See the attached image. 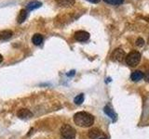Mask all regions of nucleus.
<instances>
[{
	"label": "nucleus",
	"instance_id": "obj_10",
	"mask_svg": "<svg viewBox=\"0 0 149 139\" xmlns=\"http://www.w3.org/2000/svg\"><path fill=\"white\" fill-rule=\"evenodd\" d=\"M104 112H105V114L107 115V116H109V117L113 120V122H116V113L114 112V110L112 109L109 106H105L104 107Z\"/></svg>",
	"mask_w": 149,
	"mask_h": 139
},
{
	"label": "nucleus",
	"instance_id": "obj_21",
	"mask_svg": "<svg viewBox=\"0 0 149 139\" xmlns=\"http://www.w3.org/2000/svg\"><path fill=\"white\" fill-rule=\"evenodd\" d=\"M2 60H3V57H2V55L0 54V63L2 62Z\"/></svg>",
	"mask_w": 149,
	"mask_h": 139
},
{
	"label": "nucleus",
	"instance_id": "obj_4",
	"mask_svg": "<svg viewBox=\"0 0 149 139\" xmlns=\"http://www.w3.org/2000/svg\"><path fill=\"white\" fill-rule=\"evenodd\" d=\"M74 38L78 42H86L90 38V34L86 31H77L74 34Z\"/></svg>",
	"mask_w": 149,
	"mask_h": 139
},
{
	"label": "nucleus",
	"instance_id": "obj_19",
	"mask_svg": "<svg viewBox=\"0 0 149 139\" xmlns=\"http://www.w3.org/2000/svg\"><path fill=\"white\" fill-rule=\"evenodd\" d=\"M87 1L88 2H91V3H94V4H97V3H99L101 0H87Z\"/></svg>",
	"mask_w": 149,
	"mask_h": 139
},
{
	"label": "nucleus",
	"instance_id": "obj_2",
	"mask_svg": "<svg viewBox=\"0 0 149 139\" xmlns=\"http://www.w3.org/2000/svg\"><path fill=\"white\" fill-rule=\"evenodd\" d=\"M61 136H62V139H74L76 130L71 125L63 124L61 128Z\"/></svg>",
	"mask_w": 149,
	"mask_h": 139
},
{
	"label": "nucleus",
	"instance_id": "obj_6",
	"mask_svg": "<svg viewBox=\"0 0 149 139\" xmlns=\"http://www.w3.org/2000/svg\"><path fill=\"white\" fill-rule=\"evenodd\" d=\"M17 116L20 119H29L33 116V113L27 109H21L18 110Z\"/></svg>",
	"mask_w": 149,
	"mask_h": 139
},
{
	"label": "nucleus",
	"instance_id": "obj_12",
	"mask_svg": "<svg viewBox=\"0 0 149 139\" xmlns=\"http://www.w3.org/2000/svg\"><path fill=\"white\" fill-rule=\"evenodd\" d=\"M56 2L60 5L61 7H64V8H68L71 7L74 4V0H56Z\"/></svg>",
	"mask_w": 149,
	"mask_h": 139
},
{
	"label": "nucleus",
	"instance_id": "obj_18",
	"mask_svg": "<svg viewBox=\"0 0 149 139\" xmlns=\"http://www.w3.org/2000/svg\"><path fill=\"white\" fill-rule=\"evenodd\" d=\"M143 77H144V79H146V81L149 83V71L146 73V75H144Z\"/></svg>",
	"mask_w": 149,
	"mask_h": 139
},
{
	"label": "nucleus",
	"instance_id": "obj_14",
	"mask_svg": "<svg viewBox=\"0 0 149 139\" xmlns=\"http://www.w3.org/2000/svg\"><path fill=\"white\" fill-rule=\"evenodd\" d=\"M27 17V11L24 10V9H22V10L20 11V13H19V16L17 18V21L19 23H22L25 21V19Z\"/></svg>",
	"mask_w": 149,
	"mask_h": 139
},
{
	"label": "nucleus",
	"instance_id": "obj_1",
	"mask_svg": "<svg viewBox=\"0 0 149 139\" xmlns=\"http://www.w3.org/2000/svg\"><path fill=\"white\" fill-rule=\"evenodd\" d=\"M74 122L77 126L80 127H90L94 122V117L85 111H80L74 114Z\"/></svg>",
	"mask_w": 149,
	"mask_h": 139
},
{
	"label": "nucleus",
	"instance_id": "obj_11",
	"mask_svg": "<svg viewBox=\"0 0 149 139\" xmlns=\"http://www.w3.org/2000/svg\"><path fill=\"white\" fill-rule=\"evenodd\" d=\"M43 40H44L43 36H42L41 34H36L33 35V37H32V42L36 45H41L42 43H43Z\"/></svg>",
	"mask_w": 149,
	"mask_h": 139
},
{
	"label": "nucleus",
	"instance_id": "obj_15",
	"mask_svg": "<svg viewBox=\"0 0 149 139\" xmlns=\"http://www.w3.org/2000/svg\"><path fill=\"white\" fill-rule=\"evenodd\" d=\"M74 103H76L77 105H81L84 102V95L80 94V95L77 96L76 97H74Z\"/></svg>",
	"mask_w": 149,
	"mask_h": 139
},
{
	"label": "nucleus",
	"instance_id": "obj_5",
	"mask_svg": "<svg viewBox=\"0 0 149 139\" xmlns=\"http://www.w3.org/2000/svg\"><path fill=\"white\" fill-rule=\"evenodd\" d=\"M112 58H113L114 60H116V61H122L123 58H125V52L121 48H116L112 53Z\"/></svg>",
	"mask_w": 149,
	"mask_h": 139
},
{
	"label": "nucleus",
	"instance_id": "obj_7",
	"mask_svg": "<svg viewBox=\"0 0 149 139\" xmlns=\"http://www.w3.org/2000/svg\"><path fill=\"white\" fill-rule=\"evenodd\" d=\"M104 134L102 133L101 130L98 128L91 129L90 132H88V137L91 139H100L102 136H104Z\"/></svg>",
	"mask_w": 149,
	"mask_h": 139
},
{
	"label": "nucleus",
	"instance_id": "obj_16",
	"mask_svg": "<svg viewBox=\"0 0 149 139\" xmlns=\"http://www.w3.org/2000/svg\"><path fill=\"white\" fill-rule=\"evenodd\" d=\"M104 2H106L107 4H111V5H116V6H118V5H121L124 0H104Z\"/></svg>",
	"mask_w": 149,
	"mask_h": 139
},
{
	"label": "nucleus",
	"instance_id": "obj_20",
	"mask_svg": "<svg viewBox=\"0 0 149 139\" xmlns=\"http://www.w3.org/2000/svg\"><path fill=\"white\" fill-rule=\"evenodd\" d=\"M74 71H72V72H70V73H68V76L74 75Z\"/></svg>",
	"mask_w": 149,
	"mask_h": 139
},
{
	"label": "nucleus",
	"instance_id": "obj_8",
	"mask_svg": "<svg viewBox=\"0 0 149 139\" xmlns=\"http://www.w3.org/2000/svg\"><path fill=\"white\" fill-rule=\"evenodd\" d=\"M143 76H144L143 73L141 71H135L130 74V79H132L133 82H138L140 80H142Z\"/></svg>",
	"mask_w": 149,
	"mask_h": 139
},
{
	"label": "nucleus",
	"instance_id": "obj_13",
	"mask_svg": "<svg viewBox=\"0 0 149 139\" xmlns=\"http://www.w3.org/2000/svg\"><path fill=\"white\" fill-rule=\"evenodd\" d=\"M12 36V32L8 30H5L0 32V39L2 40H8Z\"/></svg>",
	"mask_w": 149,
	"mask_h": 139
},
{
	"label": "nucleus",
	"instance_id": "obj_17",
	"mask_svg": "<svg viewBox=\"0 0 149 139\" xmlns=\"http://www.w3.org/2000/svg\"><path fill=\"white\" fill-rule=\"evenodd\" d=\"M144 45V40L143 38H138L136 40V45L137 46H143Z\"/></svg>",
	"mask_w": 149,
	"mask_h": 139
},
{
	"label": "nucleus",
	"instance_id": "obj_9",
	"mask_svg": "<svg viewBox=\"0 0 149 139\" xmlns=\"http://www.w3.org/2000/svg\"><path fill=\"white\" fill-rule=\"evenodd\" d=\"M41 5H42V3L39 2V1H36H36H32V2L27 4L26 9H27V10H34V9H36V8H40Z\"/></svg>",
	"mask_w": 149,
	"mask_h": 139
},
{
	"label": "nucleus",
	"instance_id": "obj_3",
	"mask_svg": "<svg viewBox=\"0 0 149 139\" xmlns=\"http://www.w3.org/2000/svg\"><path fill=\"white\" fill-rule=\"evenodd\" d=\"M140 60H141V54L137 52V51H132V52L129 53L127 57H126V63L132 67L138 65Z\"/></svg>",
	"mask_w": 149,
	"mask_h": 139
}]
</instances>
